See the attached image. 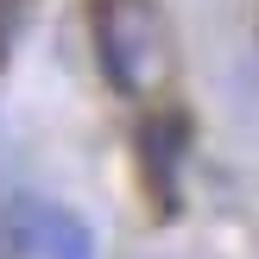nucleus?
Masks as SVG:
<instances>
[{"instance_id":"obj_1","label":"nucleus","mask_w":259,"mask_h":259,"mask_svg":"<svg viewBox=\"0 0 259 259\" xmlns=\"http://www.w3.org/2000/svg\"><path fill=\"white\" fill-rule=\"evenodd\" d=\"M89 38L95 63L114 95L158 101L177 76V38L158 0H89Z\"/></svg>"},{"instance_id":"obj_2","label":"nucleus","mask_w":259,"mask_h":259,"mask_svg":"<svg viewBox=\"0 0 259 259\" xmlns=\"http://www.w3.org/2000/svg\"><path fill=\"white\" fill-rule=\"evenodd\" d=\"M184 146H190V114L177 101H146V114H139V184H146L158 215H177Z\"/></svg>"},{"instance_id":"obj_3","label":"nucleus","mask_w":259,"mask_h":259,"mask_svg":"<svg viewBox=\"0 0 259 259\" xmlns=\"http://www.w3.org/2000/svg\"><path fill=\"white\" fill-rule=\"evenodd\" d=\"M7 240L25 259H95V234L63 202H38V196L7 209Z\"/></svg>"},{"instance_id":"obj_4","label":"nucleus","mask_w":259,"mask_h":259,"mask_svg":"<svg viewBox=\"0 0 259 259\" xmlns=\"http://www.w3.org/2000/svg\"><path fill=\"white\" fill-rule=\"evenodd\" d=\"M25 13H32V0H0V57H7V45H13V32H19Z\"/></svg>"}]
</instances>
